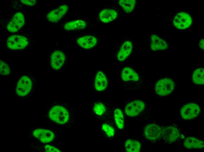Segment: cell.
Here are the masks:
<instances>
[{"label": "cell", "mask_w": 204, "mask_h": 152, "mask_svg": "<svg viewBox=\"0 0 204 152\" xmlns=\"http://www.w3.org/2000/svg\"><path fill=\"white\" fill-rule=\"evenodd\" d=\"M136 42L132 36L125 34L118 39L113 51V59L118 63H125L135 52Z\"/></svg>", "instance_id": "3957f363"}, {"label": "cell", "mask_w": 204, "mask_h": 152, "mask_svg": "<svg viewBox=\"0 0 204 152\" xmlns=\"http://www.w3.org/2000/svg\"><path fill=\"white\" fill-rule=\"evenodd\" d=\"M21 2L23 4L27 6H33L35 5L36 3V0H21Z\"/></svg>", "instance_id": "f546056e"}, {"label": "cell", "mask_w": 204, "mask_h": 152, "mask_svg": "<svg viewBox=\"0 0 204 152\" xmlns=\"http://www.w3.org/2000/svg\"><path fill=\"white\" fill-rule=\"evenodd\" d=\"M163 127L155 122H148L143 127L142 135L147 141L150 142H155L162 138Z\"/></svg>", "instance_id": "9c48e42d"}, {"label": "cell", "mask_w": 204, "mask_h": 152, "mask_svg": "<svg viewBox=\"0 0 204 152\" xmlns=\"http://www.w3.org/2000/svg\"><path fill=\"white\" fill-rule=\"evenodd\" d=\"M204 69L199 68L195 69L192 75L193 83L198 85H203L204 83Z\"/></svg>", "instance_id": "4316f807"}, {"label": "cell", "mask_w": 204, "mask_h": 152, "mask_svg": "<svg viewBox=\"0 0 204 152\" xmlns=\"http://www.w3.org/2000/svg\"><path fill=\"white\" fill-rule=\"evenodd\" d=\"M24 23L23 13L21 12H17L13 15V18L7 24V29L11 32H16L23 26Z\"/></svg>", "instance_id": "d6986e66"}, {"label": "cell", "mask_w": 204, "mask_h": 152, "mask_svg": "<svg viewBox=\"0 0 204 152\" xmlns=\"http://www.w3.org/2000/svg\"><path fill=\"white\" fill-rule=\"evenodd\" d=\"M192 20V17L189 13L182 12L176 15L173 20V24L177 29H186L191 25Z\"/></svg>", "instance_id": "e0dca14e"}, {"label": "cell", "mask_w": 204, "mask_h": 152, "mask_svg": "<svg viewBox=\"0 0 204 152\" xmlns=\"http://www.w3.org/2000/svg\"><path fill=\"white\" fill-rule=\"evenodd\" d=\"M199 46L201 49L204 50V40L203 38H201L200 40Z\"/></svg>", "instance_id": "4dcf8cb0"}, {"label": "cell", "mask_w": 204, "mask_h": 152, "mask_svg": "<svg viewBox=\"0 0 204 152\" xmlns=\"http://www.w3.org/2000/svg\"><path fill=\"white\" fill-rule=\"evenodd\" d=\"M185 147L188 149H200L204 146L203 141L194 137H189L185 140L183 143Z\"/></svg>", "instance_id": "484cf974"}, {"label": "cell", "mask_w": 204, "mask_h": 152, "mask_svg": "<svg viewBox=\"0 0 204 152\" xmlns=\"http://www.w3.org/2000/svg\"><path fill=\"white\" fill-rule=\"evenodd\" d=\"M200 110V107L199 104L195 103H189L182 106L180 110V114L183 119L190 120L197 117Z\"/></svg>", "instance_id": "9a60e30c"}, {"label": "cell", "mask_w": 204, "mask_h": 152, "mask_svg": "<svg viewBox=\"0 0 204 152\" xmlns=\"http://www.w3.org/2000/svg\"><path fill=\"white\" fill-rule=\"evenodd\" d=\"M10 68L9 66L5 62L0 60V74L1 76H6L10 74Z\"/></svg>", "instance_id": "83f0119b"}, {"label": "cell", "mask_w": 204, "mask_h": 152, "mask_svg": "<svg viewBox=\"0 0 204 152\" xmlns=\"http://www.w3.org/2000/svg\"><path fill=\"white\" fill-rule=\"evenodd\" d=\"M75 110L63 101L54 102L47 113L49 119L53 123L72 129L75 125Z\"/></svg>", "instance_id": "6da1fadb"}, {"label": "cell", "mask_w": 204, "mask_h": 152, "mask_svg": "<svg viewBox=\"0 0 204 152\" xmlns=\"http://www.w3.org/2000/svg\"><path fill=\"white\" fill-rule=\"evenodd\" d=\"M120 10L118 8H106L101 10L98 15L99 20L103 23H107L116 19Z\"/></svg>", "instance_id": "ac0fdd59"}, {"label": "cell", "mask_w": 204, "mask_h": 152, "mask_svg": "<svg viewBox=\"0 0 204 152\" xmlns=\"http://www.w3.org/2000/svg\"><path fill=\"white\" fill-rule=\"evenodd\" d=\"M122 150L124 152H139L142 148L141 145L139 141L132 137H127L122 141Z\"/></svg>", "instance_id": "7402d4cb"}, {"label": "cell", "mask_w": 204, "mask_h": 152, "mask_svg": "<svg viewBox=\"0 0 204 152\" xmlns=\"http://www.w3.org/2000/svg\"><path fill=\"white\" fill-rule=\"evenodd\" d=\"M180 135L179 130L175 127L170 125L162 128V138L166 142H174L177 140Z\"/></svg>", "instance_id": "44dd1931"}, {"label": "cell", "mask_w": 204, "mask_h": 152, "mask_svg": "<svg viewBox=\"0 0 204 152\" xmlns=\"http://www.w3.org/2000/svg\"><path fill=\"white\" fill-rule=\"evenodd\" d=\"M45 151L47 152H62L55 146L50 144L46 145L44 146Z\"/></svg>", "instance_id": "f1b7e54d"}, {"label": "cell", "mask_w": 204, "mask_h": 152, "mask_svg": "<svg viewBox=\"0 0 204 152\" xmlns=\"http://www.w3.org/2000/svg\"><path fill=\"white\" fill-rule=\"evenodd\" d=\"M148 44L149 49L154 51L167 49L169 45L166 40L155 33H151L149 36Z\"/></svg>", "instance_id": "2e32d148"}, {"label": "cell", "mask_w": 204, "mask_h": 152, "mask_svg": "<svg viewBox=\"0 0 204 152\" xmlns=\"http://www.w3.org/2000/svg\"><path fill=\"white\" fill-rule=\"evenodd\" d=\"M119 77L123 89L132 94L141 88L144 83L138 71L131 65H122L120 69Z\"/></svg>", "instance_id": "7a4b0ae2"}, {"label": "cell", "mask_w": 204, "mask_h": 152, "mask_svg": "<svg viewBox=\"0 0 204 152\" xmlns=\"http://www.w3.org/2000/svg\"><path fill=\"white\" fill-rule=\"evenodd\" d=\"M118 8L121 13L127 14L131 13L135 8L136 1L135 0H120L118 2Z\"/></svg>", "instance_id": "cb8c5ba5"}, {"label": "cell", "mask_w": 204, "mask_h": 152, "mask_svg": "<svg viewBox=\"0 0 204 152\" xmlns=\"http://www.w3.org/2000/svg\"><path fill=\"white\" fill-rule=\"evenodd\" d=\"M29 41L26 37L19 35H13L9 36L6 42L7 47L11 50H21L27 47Z\"/></svg>", "instance_id": "5bb4252c"}, {"label": "cell", "mask_w": 204, "mask_h": 152, "mask_svg": "<svg viewBox=\"0 0 204 152\" xmlns=\"http://www.w3.org/2000/svg\"><path fill=\"white\" fill-rule=\"evenodd\" d=\"M109 86L108 77L102 70L98 69L94 71L90 88L96 93H102L107 90Z\"/></svg>", "instance_id": "ba28073f"}, {"label": "cell", "mask_w": 204, "mask_h": 152, "mask_svg": "<svg viewBox=\"0 0 204 152\" xmlns=\"http://www.w3.org/2000/svg\"><path fill=\"white\" fill-rule=\"evenodd\" d=\"M114 106V121L118 138L126 132V120L122 108L118 106Z\"/></svg>", "instance_id": "7c38bea8"}, {"label": "cell", "mask_w": 204, "mask_h": 152, "mask_svg": "<svg viewBox=\"0 0 204 152\" xmlns=\"http://www.w3.org/2000/svg\"><path fill=\"white\" fill-rule=\"evenodd\" d=\"M114 108V105H112L107 99H104L94 100L89 106V110L94 118L98 121H107L115 124Z\"/></svg>", "instance_id": "5b68a950"}, {"label": "cell", "mask_w": 204, "mask_h": 152, "mask_svg": "<svg viewBox=\"0 0 204 152\" xmlns=\"http://www.w3.org/2000/svg\"><path fill=\"white\" fill-rule=\"evenodd\" d=\"M175 88L174 80L169 77L159 79L156 81L154 85V91L157 95L164 96L169 95Z\"/></svg>", "instance_id": "8fae6325"}, {"label": "cell", "mask_w": 204, "mask_h": 152, "mask_svg": "<svg viewBox=\"0 0 204 152\" xmlns=\"http://www.w3.org/2000/svg\"><path fill=\"white\" fill-rule=\"evenodd\" d=\"M86 26L87 24L85 21L77 20L67 23L64 26V28L67 30L73 31L84 29Z\"/></svg>", "instance_id": "d4e9b609"}, {"label": "cell", "mask_w": 204, "mask_h": 152, "mask_svg": "<svg viewBox=\"0 0 204 152\" xmlns=\"http://www.w3.org/2000/svg\"><path fill=\"white\" fill-rule=\"evenodd\" d=\"M68 10V6L67 5H62L58 8L50 12L47 15V19L50 22H57L67 13Z\"/></svg>", "instance_id": "603a6c76"}, {"label": "cell", "mask_w": 204, "mask_h": 152, "mask_svg": "<svg viewBox=\"0 0 204 152\" xmlns=\"http://www.w3.org/2000/svg\"><path fill=\"white\" fill-rule=\"evenodd\" d=\"M37 78L35 75L29 72L20 75L16 80L15 93L18 97H27L32 92L36 85Z\"/></svg>", "instance_id": "8992f818"}, {"label": "cell", "mask_w": 204, "mask_h": 152, "mask_svg": "<svg viewBox=\"0 0 204 152\" xmlns=\"http://www.w3.org/2000/svg\"><path fill=\"white\" fill-rule=\"evenodd\" d=\"M122 105L126 120H135L148 113V104L141 99L125 98L122 100Z\"/></svg>", "instance_id": "277c9868"}, {"label": "cell", "mask_w": 204, "mask_h": 152, "mask_svg": "<svg viewBox=\"0 0 204 152\" xmlns=\"http://www.w3.org/2000/svg\"><path fill=\"white\" fill-rule=\"evenodd\" d=\"M98 134L103 139L113 140L118 139L114 123L105 121H98Z\"/></svg>", "instance_id": "30bf717a"}, {"label": "cell", "mask_w": 204, "mask_h": 152, "mask_svg": "<svg viewBox=\"0 0 204 152\" xmlns=\"http://www.w3.org/2000/svg\"><path fill=\"white\" fill-rule=\"evenodd\" d=\"M99 39L95 34L85 35L80 36L76 39L77 45L80 48L85 50L94 49L98 45Z\"/></svg>", "instance_id": "4fadbf2b"}, {"label": "cell", "mask_w": 204, "mask_h": 152, "mask_svg": "<svg viewBox=\"0 0 204 152\" xmlns=\"http://www.w3.org/2000/svg\"><path fill=\"white\" fill-rule=\"evenodd\" d=\"M67 59L65 53L62 49H54L50 57V69L55 72H62L64 67Z\"/></svg>", "instance_id": "52a82bcc"}, {"label": "cell", "mask_w": 204, "mask_h": 152, "mask_svg": "<svg viewBox=\"0 0 204 152\" xmlns=\"http://www.w3.org/2000/svg\"><path fill=\"white\" fill-rule=\"evenodd\" d=\"M33 136L45 144L52 142L55 139V134L53 131L47 129H37L33 132Z\"/></svg>", "instance_id": "ffe728a7"}]
</instances>
